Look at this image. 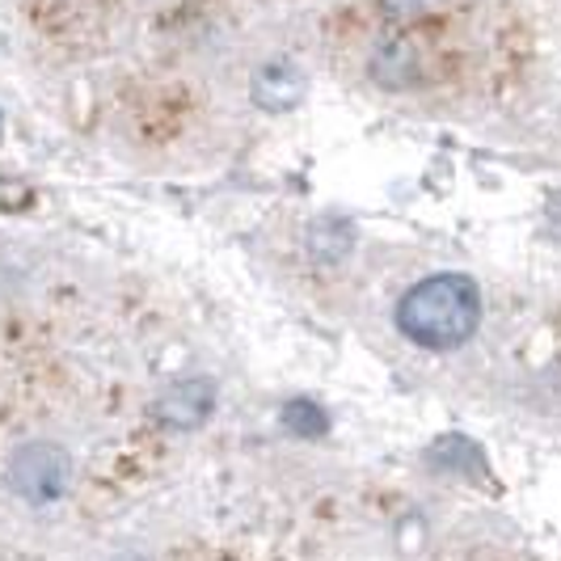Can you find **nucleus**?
Instances as JSON below:
<instances>
[{"label":"nucleus","mask_w":561,"mask_h":561,"mask_svg":"<svg viewBox=\"0 0 561 561\" xmlns=\"http://www.w3.org/2000/svg\"><path fill=\"white\" fill-rule=\"evenodd\" d=\"M481 325V291L469 275H431L397 305V330L426 351H456Z\"/></svg>","instance_id":"f257e3e1"},{"label":"nucleus","mask_w":561,"mask_h":561,"mask_svg":"<svg viewBox=\"0 0 561 561\" xmlns=\"http://www.w3.org/2000/svg\"><path fill=\"white\" fill-rule=\"evenodd\" d=\"M68 478H72V460L59 444H26L9 460V485L26 503H56L68 490Z\"/></svg>","instance_id":"f03ea898"},{"label":"nucleus","mask_w":561,"mask_h":561,"mask_svg":"<svg viewBox=\"0 0 561 561\" xmlns=\"http://www.w3.org/2000/svg\"><path fill=\"white\" fill-rule=\"evenodd\" d=\"M211 405H216V385L211 380H182V385H173V389L161 393L157 419L173 426V431H191L198 422H207Z\"/></svg>","instance_id":"7ed1b4c3"},{"label":"nucleus","mask_w":561,"mask_h":561,"mask_svg":"<svg viewBox=\"0 0 561 561\" xmlns=\"http://www.w3.org/2000/svg\"><path fill=\"white\" fill-rule=\"evenodd\" d=\"M300 98H305V72L296 64H287V59L266 64L257 72V81H253V102L266 106V111H291Z\"/></svg>","instance_id":"20e7f679"},{"label":"nucleus","mask_w":561,"mask_h":561,"mask_svg":"<svg viewBox=\"0 0 561 561\" xmlns=\"http://www.w3.org/2000/svg\"><path fill=\"white\" fill-rule=\"evenodd\" d=\"M414 68H419V59H414V51L405 43H385L380 56L371 59V72L380 77V84H410L414 81Z\"/></svg>","instance_id":"39448f33"},{"label":"nucleus","mask_w":561,"mask_h":561,"mask_svg":"<svg viewBox=\"0 0 561 561\" xmlns=\"http://www.w3.org/2000/svg\"><path fill=\"white\" fill-rule=\"evenodd\" d=\"M283 426L291 431V435H305V439H317V435H325V426H330V419H325V410L317 405V401H309V397H296V401H287L279 410Z\"/></svg>","instance_id":"423d86ee"},{"label":"nucleus","mask_w":561,"mask_h":561,"mask_svg":"<svg viewBox=\"0 0 561 561\" xmlns=\"http://www.w3.org/2000/svg\"><path fill=\"white\" fill-rule=\"evenodd\" d=\"M351 241H355V228L346 220H321L312 228V253L317 257H342L351 250Z\"/></svg>","instance_id":"0eeeda50"},{"label":"nucleus","mask_w":561,"mask_h":561,"mask_svg":"<svg viewBox=\"0 0 561 561\" xmlns=\"http://www.w3.org/2000/svg\"><path fill=\"white\" fill-rule=\"evenodd\" d=\"M549 228H553V237H561V198L549 207Z\"/></svg>","instance_id":"6e6552de"}]
</instances>
